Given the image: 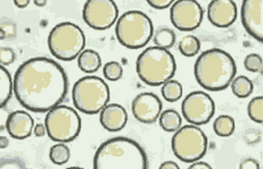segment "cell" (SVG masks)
<instances>
[{"label":"cell","instance_id":"obj_1","mask_svg":"<svg viewBox=\"0 0 263 169\" xmlns=\"http://www.w3.org/2000/svg\"><path fill=\"white\" fill-rule=\"evenodd\" d=\"M68 80L63 67L50 58L34 57L24 61L14 75L13 92L23 108L46 113L66 98Z\"/></svg>","mask_w":263,"mask_h":169},{"label":"cell","instance_id":"obj_2","mask_svg":"<svg viewBox=\"0 0 263 169\" xmlns=\"http://www.w3.org/2000/svg\"><path fill=\"white\" fill-rule=\"evenodd\" d=\"M95 169H147V155L136 141L113 137L98 147L93 157Z\"/></svg>","mask_w":263,"mask_h":169},{"label":"cell","instance_id":"obj_3","mask_svg":"<svg viewBox=\"0 0 263 169\" xmlns=\"http://www.w3.org/2000/svg\"><path fill=\"white\" fill-rule=\"evenodd\" d=\"M237 67L234 58L222 49L213 48L202 52L194 66L197 83L208 91H222L236 76Z\"/></svg>","mask_w":263,"mask_h":169},{"label":"cell","instance_id":"obj_4","mask_svg":"<svg viewBox=\"0 0 263 169\" xmlns=\"http://www.w3.org/2000/svg\"><path fill=\"white\" fill-rule=\"evenodd\" d=\"M177 71L176 59L167 49L159 47L146 48L137 58V75L147 86L159 87L171 80Z\"/></svg>","mask_w":263,"mask_h":169},{"label":"cell","instance_id":"obj_5","mask_svg":"<svg viewBox=\"0 0 263 169\" xmlns=\"http://www.w3.org/2000/svg\"><path fill=\"white\" fill-rule=\"evenodd\" d=\"M154 33L151 18L140 10H129L115 22V35L128 49H140L148 44Z\"/></svg>","mask_w":263,"mask_h":169},{"label":"cell","instance_id":"obj_6","mask_svg":"<svg viewBox=\"0 0 263 169\" xmlns=\"http://www.w3.org/2000/svg\"><path fill=\"white\" fill-rule=\"evenodd\" d=\"M109 99V88L98 76L82 77L74 83L72 89V100L76 109L87 115L101 113Z\"/></svg>","mask_w":263,"mask_h":169},{"label":"cell","instance_id":"obj_7","mask_svg":"<svg viewBox=\"0 0 263 169\" xmlns=\"http://www.w3.org/2000/svg\"><path fill=\"white\" fill-rule=\"evenodd\" d=\"M86 36L77 24L63 22L52 28L48 35L50 54L63 61H71L85 49Z\"/></svg>","mask_w":263,"mask_h":169},{"label":"cell","instance_id":"obj_8","mask_svg":"<svg viewBox=\"0 0 263 169\" xmlns=\"http://www.w3.org/2000/svg\"><path fill=\"white\" fill-rule=\"evenodd\" d=\"M45 126L50 140L68 143L80 134L81 118L77 110L68 105L59 104L47 112Z\"/></svg>","mask_w":263,"mask_h":169},{"label":"cell","instance_id":"obj_9","mask_svg":"<svg viewBox=\"0 0 263 169\" xmlns=\"http://www.w3.org/2000/svg\"><path fill=\"white\" fill-rule=\"evenodd\" d=\"M171 147L179 160L192 163L205 156L208 151V137L196 125H185L175 132Z\"/></svg>","mask_w":263,"mask_h":169},{"label":"cell","instance_id":"obj_10","mask_svg":"<svg viewBox=\"0 0 263 169\" xmlns=\"http://www.w3.org/2000/svg\"><path fill=\"white\" fill-rule=\"evenodd\" d=\"M82 17L89 28L105 31L117 22L119 8L114 0H87L82 9Z\"/></svg>","mask_w":263,"mask_h":169},{"label":"cell","instance_id":"obj_11","mask_svg":"<svg viewBox=\"0 0 263 169\" xmlns=\"http://www.w3.org/2000/svg\"><path fill=\"white\" fill-rule=\"evenodd\" d=\"M182 116L189 124L201 126L208 124L213 117L215 104L210 94L194 91L183 99L181 103Z\"/></svg>","mask_w":263,"mask_h":169},{"label":"cell","instance_id":"obj_12","mask_svg":"<svg viewBox=\"0 0 263 169\" xmlns=\"http://www.w3.org/2000/svg\"><path fill=\"white\" fill-rule=\"evenodd\" d=\"M204 10L196 0H176L170 6V19L179 31H194L202 24Z\"/></svg>","mask_w":263,"mask_h":169},{"label":"cell","instance_id":"obj_13","mask_svg":"<svg viewBox=\"0 0 263 169\" xmlns=\"http://www.w3.org/2000/svg\"><path fill=\"white\" fill-rule=\"evenodd\" d=\"M134 117L144 124H152L159 119L162 113V102L155 93L143 92L137 96L131 103Z\"/></svg>","mask_w":263,"mask_h":169},{"label":"cell","instance_id":"obj_14","mask_svg":"<svg viewBox=\"0 0 263 169\" xmlns=\"http://www.w3.org/2000/svg\"><path fill=\"white\" fill-rule=\"evenodd\" d=\"M241 24L246 32L259 42L263 41V0H244Z\"/></svg>","mask_w":263,"mask_h":169},{"label":"cell","instance_id":"obj_15","mask_svg":"<svg viewBox=\"0 0 263 169\" xmlns=\"http://www.w3.org/2000/svg\"><path fill=\"white\" fill-rule=\"evenodd\" d=\"M210 23L220 29H226L237 19V5L234 0H212L208 6Z\"/></svg>","mask_w":263,"mask_h":169},{"label":"cell","instance_id":"obj_16","mask_svg":"<svg viewBox=\"0 0 263 169\" xmlns=\"http://www.w3.org/2000/svg\"><path fill=\"white\" fill-rule=\"evenodd\" d=\"M34 121L31 115L25 110H15L8 115L6 129L8 134L15 140H25L33 132Z\"/></svg>","mask_w":263,"mask_h":169},{"label":"cell","instance_id":"obj_17","mask_svg":"<svg viewBox=\"0 0 263 169\" xmlns=\"http://www.w3.org/2000/svg\"><path fill=\"white\" fill-rule=\"evenodd\" d=\"M128 113L124 107L118 103H107L101 110L99 121L103 129L108 132H119L128 123Z\"/></svg>","mask_w":263,"mask_h":169},{"label":"cell","instance_id":"obj_18","mask_svg":"<svg viewBox=\"0 0 263 169\" xmlns=\"http://www.w3.org/2000/svg\"><path fill=\"white\" fill-rule=\"evenodd\" d=\"M78 66L86 74L96 73L102 66V58L97 51L83 49L78 56Z\"/></svg>","mask_w":263,"mask_h":169},{"label":"cell","instance_id":"obj_19","mask_svg":"<svg viewBox=\"0 0 263 169\" xmlns=\"http://www.w3.org/2000/svg\"><path fill=\"white\" fill-rule=\"evenodd\" d=\"M159 123L162 130L169 132V133H175L181 128L182 118L176 109H166L160 114Z\"/></svg>","mask_w":263,"mask_h":169},{"label":"cell","instance_id":"obj_20","mask_svg":"<svg viewBox=\"0 0 263 169\" xmlns=\"http://www.w3.org/2000/svg\"><path fill=\"white\" fill-rule=\"evenodd\" d=\"M13 93L12 76L6 67L0 65V108L7 104Z\"/></svg>","mask_w":263,"mask_h":169},{"label":"cell","instance_id":"obj_21","mask_svg":"<svg viewBox=\"0 0 263 169\" xmlns=\"http://www.w3.org/2000/svg\"><path fill=\"white\" fill-rule=\"evenodd\" d=\"M231 91L237 98L245 99L250 97L252 92L254 90V84L249 77L244 75H238L233 78V81L230 82Z\"/></svg>","mask_w":263,"mask_h":169},{"label":"cell","instance_id":"obj_22","mask_svg":"<svg viewBox=\"0 0 263 169\" xmlns=\"http://www.w3.org/2000/svg\"><path fill=\"white\" fill-rule=\"evenodd\" d=\"M153 41L154 45L159 48L170 49L173 47L176 42V33L173 30L166 28V26H160L153 33Z\"/></svg>","mask_w":263,"mask_h":169},{"label":"cell","instance_id":"obj_23","mask_svg":"<svg viewBox=\"0 0 263 169\" xmlns=\"http://www.w3.org/2000/svg\"><path fill=\"white\" fill-rule=\"evenodd\" d=\"M235 119L228 115H221L214 120L213 131L220 137H228L235 132Z\"/></svg>","mask_w":263,"mask_h":169},{"label":"cell","instance_id":"obj_24","mask_svg":"<svg viewBox=\"0 0 263 169\" xmlns=\"http://www.w3.org/2000/svg\"><path fill=\"white\" fill-rule=\"evenodd\" d=\"M182 86L176 80H169L162 84L161 93L162 97L164 98L167 102H177L182 97Z\"/></svg>","mask_w":263,"mask_h":169},{"label":"cell","instance_id":"obj_25","mask_svg":"<svg viewBox=\"0 0 263 169\" xmlns=\"http://www.w3.org/2000/svg\"><path fill=\"white\" fill-rule=\"evenodd\" d=\"M178 49L182 56L194 57L201 50V41L195 35H186L179 42Z\"/></svg>","mask_w":263,"mask_h":169},{"label":"cell","instance_id":"obj_26","mask_svg":"<svg viewBox=\"0 0 263 169\" xmlns=\"http://www.w3.org/2000/svg\"><path fill=\"white\" fill-rule=\"evenodd\" d=\"M70 157H71L70 147H68L65 143L59 142V143L50 147L49 158L51 162L55 163V165H59V166L65 165V163L70 160Z\"/></svg>","mask_w":263,"mask_h":169},{"label":"cell","instance_id":"obj_27","mask_svg":"<svg viewBox=\"0 0 263 169\" xmlns=\"http://www.w3.org/2000/svg\"><path fill=\"white\" fill-rule=\"evenodd\" d=\"M247 114L249 117L255 123L262 124L263 121V98L255 97L251 100L247 105Z\"/></svg>","mask_w":263,"mask_h":169},{"label":"cell","instance_id":"obj_28","mask_svg":"<svg viewBox=\"0 0 263 169\" xmlns=\"http://www.w3.org/2000/svg\"><path fill=\"white\" fill-rule=\"evenodd\" d=\"M103 74L106 80L117 82L123 76V68L118 61H108L104 65Z\"/></svg>","mask_w":263,"mask_h":169},{"label":"cell","instance_id":"obj_29","mask_svg":"<svg viewBox=\"0 0 263 169\" xmlns=\"http://www.w3.org/2000/svg\"><path fill=\"white\" fill-rule=\"evenodd\" d=\"M244 67L246 71L251 73H259L263 72V61L262 57L257 54H250L245 57Z\"/></svg>","mask_w":263,"mask_h":169},{"label":"cell","instance_id":"obj_30","mask_svg":"<svg viewBox=\"0 0 263 169\" xmlns=\"http://www.w3.org/2000/svg\"><path fill=\"white\" fill-rule=\"evenodd\" d=\"M15 58H16V55L13 49L0 48V65H12L15 61Z\"/></svg>","mask_w":263,"mask_h":169},{"label":"cell","instance_id":"obj_31","mask_svg":"<svg viewBox=\"0 0 263 169\" xmlns=\"http://www.w3.org/2000/svg\"><path fill=\"white\" fill-rule=\"evenodd\" d=\"M0 29L3 30L5 34V39H14L15 35H16V25L10 19L4 20V22L0 24Z\"/></svg>","mask_w":263,"mask_h":169},{"label":"cell","instance_id":"obj_32","mask_svg":"<svg viewBox=\"0 0 263 169\" xmlns=\"http://www.w3.org/2000/svg\"><path fill=\"white\" fill-rule=\"evenodd\" d=\"M151 7L155 9H166L176 2V0H146Z\"/></svg>","mask_w":263,"mask_h":169},{"label":"cell","instance_id":"obj_33","mask_svg":"<svg viewBox=\"0 0 263 169\" xmlns=\"http://www.w3.org/2000/svg\"><path fill=\"white\" fill-rule=\"evenodd\" d=\"M260 163L257 162L255 159H252V158H247L240 162L239 169H260Z\"/></svg>","mask_w":263,"mask_h":169},{"label":"cell","instance_id":"obj_34","mask_svg":"<svg viewBox=\"0 0 263 169\" xmlns=\"http://www.w3.org/2000/svg\"><path fill=\"white\" fill-rule=\"evenodd\" d=\"M0 168H24V166L17 160L5 159L0 161Z\"/></svg>","mask_w":263,"mask_h":169},{"label":"cell","instance_id":"obj_35","mask_svg":"<svg viewBox=\"0 0 263 169\" xmlns=\"http://www.w3.org/2000/svg\"><path fill=\"white\" fill-rule=\"evenodd\" d=\"M33 133L36 137H44L47 134L46 126L43 124H36L33 126Z\"/></svg>","mask_w":263,"mask_h":169},{"label":"cell","instance_id":"obj_36","mask_svg":"<svg viewBox=\"0 0 263 169\" xmlns=\"http://www.w3.org/2000/svg\"><path fill=\"white\" fill-rule=\"evenodd\" d=\"M8 112L4 108H0V131L6 128V121L8 118Z\"/></svg>","mask_w":263,"mask_h":169},{"label":"cell","instance_id":"obj_37","mask_svg":"<svg viewBox=\"0 0 263 169\" xmlns=\"http://www.w3.org/2000/svg\"><path fill=\"white\" fill-rule=\"evenodd\" d=\"M188 169H212V167L206 162L197 160V161L192 162V165L188 167Z\"/></svg>","mask_w":263,"mask_h":169},{"label":"cell","instance_id":"obj_38","mask_svg":"<svg viewBox=\"0 0 263 169\" xmlns=\"http://www.w3.org/2000/svg\"><path fill=\"white\" fill-rule=\"evenodd\" d=\"M160 169H179V166L175 161H164L160 166Z\"/></svg>","mask_w":263,"mask_h":169},{"label":"cell","instance_id":"obj_39","mask_svg":"<svg viewBox=\"0 0 263 169\" xmlns=\"http://www.w3.org/2000/svg\"><path fill=\"white\" fill-rule=\"evenodd\" d=\"M13 2L17 8H25L28 7L30 4V0H13Z\"/></svg>","mask_w":263,"mask_h":169},{"label":"cell","instance_id":"obj_40","mask_svg":"<svg viewBox=\"0 0 263 169\" xmlns=\"http://www.w3.org/2000/svg\"><path fill=\"white\" fill-rule=\"evenodd\" d=\"M9 145V140L6 136H0V149H5Z\"/></svg>","mask_w":263,"mask_h":169},{"label":"cell","instance_id":"obj_41","mask_svg":"<svg viewBox=\"0 0 263 169\" xmlns=\"http://www.w3.org/2000/svg\"><path fill=\"white\" fill-rule=\"evenodd\" d=\"M33 3H34L35 6H38V7H44V6H46L47 0H33Z\"/></svg>","mask_w":263,"mask_h":169}]
</instances>
